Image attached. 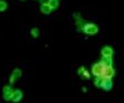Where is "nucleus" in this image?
Instances as JSON below:
<instances>
[{"label":"nucleus","instance_id":"obj_6","mask_svg":"<svg viewBox=\"0 0 124 103\" xmlns=\"http://www.w3.org/2000/svg\"><path fill=\"white\" fill-rule=\"evenodd\" d=\"M113 87V83H112V79L111 78H104L103 81V85H102V89L105 91H110Z\"/></svg>","mask_w":124,"mask_h":103},{"label":"nucleus","instance_id":"obj_9","mask_svg":"<svg viewBox=\"0 0 124 103\" xmlns=\"http://www.w3.org/2000/svg\"><path fill=\"white\" fill-rule=\"evenodd\" d=\"M78 73H79V75H80L81 78H83V79H90V77H91L89 71L85 69L84 67H81L80 69L78 70Z\"/></svg>","mask_w":124,"mask_h":103},{"label":"nucleus","instance_id":"obj_10","mask_svg":"<svg viewBox=\"0 0 124 103\" xmlns=\"http://www.w3.org/2000/svg\"><path fill=\"white\" fill-rule=\"evenodd\" d=\"M40 9H41V12L42 13H46V15H49V13L52 11V8L48 5V2H46V3H42Z\"/></svg>","mask_w":124,"mask_h":103},{"label":"nucleus","instance_id":"obj_4","mask_svg":"<svg viewBox=\"0 0 124 103\" xmlns=\"http://www.w3.org/2000/svg\"><path fill=\"white\" fill-rule=\"evenodd\" d=\"M115 75V70L113 69V67H105L104 68V72H103V78H113Z\"/></svg>","mask_w":124,"mask_h":103},{"label":"nucleus","instance_id":"obj_12","mask_svg":"<svg viewBox=\"0 0 124 103\" xmlns=\"http://www.w3.org/2000/svg\"><path fill=\"white\" fill-rule=\"evenodd\" d=\"M103 81H104V78L103 77H95V81H94V84L95 87L98 88L102 89V85H103Z\"/></svg>","mask_w":124,"mask_h":103},{"label":"nucleus","instance_id":"obj_14","mask_svg":"<svg viewBox=\"0 0 124 103\" xmlns=\"http://www.w3.org/2000/svg\"><path fill=\"white\" fill-rule=\"evenodd\" d=\"M8 5L5 0H0V12H3V11L7 10Z\"/></svg>","mask_w":124,"mask_h":103},{"label":"nucleus","instance_id":"obj_1","mask_svg":"<svg viewBox=\"0 0 124 103\" xmlns=\"http://www.w3.org/2000/svg\"><path fill=\"white\" fill-rule=\"evenodd\" d=\"M81 30H82L84 33L92 36V34L98 33L99 28L95 26V24H93V23H86V24H84V26L81 28Z\"/></svg>","mask_w":124,"mask_h":103},{"label":"nucleus","instance_id":"obj_3","mask_svg":"<svg viewBox=\"0 0 124 103\" xmlns=\"http://www.w3.org/2000/svg\"><path fill=\"white\" fill-rule=\"evenodd\" d=\"M13 90L11 89L10 85H6L2 90V96L6 101H11V96H12Z\"/></svg>","mask_w":124,"mask_h":103},{"label":"nucleus","instance_id":"obj_5","mask_svg":"<svg viewBox=\"0 0 124 103\" xmlns=\"http://www.w3.org/2000/svg\"><path fill=\"white\" fill-rule=\"evenodd\" d=\"M20 77H21V70H19V69L13 70V72L11 73L10 80H9V81H10V84H13V83L18 80Z\"/></svg>","mask_w":124,"mask_h":103},{"label":"nucleus","instance_id":"obj_15","mask_svg":"<svg viewBox=\"0 0 124 103\" xmlns=\"http://www.w3.org/2000/svg\"><path fill=\"white\" fill-rule=\"evenodd\" d=\"M31 34H32V37H34V38H37V37L39 36V30L37 28H33L32 30H31Z\"/></svg>","mask_w":124,"mask_h":103},{"label":"nucleus","instance_id":"obj_8","mask_svg":"<svg viewBox=\"0 0 124 103\" xmlns=\"http://www.w3.org/2000/svg\"><path fill=\"white\" fill-rule=\"evenodd\" d=\"M101 54H102V57H112L113 55V49L111 47L106 46L101 50Z\"/></svg>","mask_w":124,"mask_h":103},{"label":"nucleus","instance_id":"obj_7","mask_svg":"<svg viewBox=\"0 0 124 103\" xmlns=\"http://www.w3.org/2000/svg\"><path fill=\"white\" fill-rule=\"evenodd\" d=\"M22 96H23V94L20 90H13L12 96H11V101H12V102H19V101H21Z\"/></svg>","mask_w":124,"mask_h":103},{"label":"nucleus","instance_id":"obj_13","mask_svg":"<svg viewBox=\"0 0 124 103\" xmlns=\"http://www.w3.org/2000/svg\"><path fill=\"white\" fill-rule=\"evenodd\" d=\"M48 5H49L50 7L52 8V10H53V9H57V8L59 7V1H58V0H49V1H48Z\"/></svg>","mask_w":124,"mask_h":103},{"label":"nucleus","instance_id":"obj_2","mask_svg":"<svg viewBox=\"0 0 124 103\" xmlns=\"http://www.w3.org/2000/svg\"><path fill=\"white\" fill-rule=\"evenodd\" d=\"M104 68H105V65L102 63V62H98V63H95V64H93L92 67V73L95 77H102L103 75V72H104Z\"/></svg>","mask_w":124,"mask_h":103},{"label":"nucleus","instance_id":"obj_11","mask_svg":"<svg viewBox=\"0 0 124 103\" xmlns=\"http://www.w3.org/2000/svg\"><path fill=\"white\" fill-rule=\"evenodd\" d=\"M101 62L103 63L105 67H112L113 64V61H112V57H102Z\"/></svg>","mask_w":124,"mask_h":103}]
</instances>
